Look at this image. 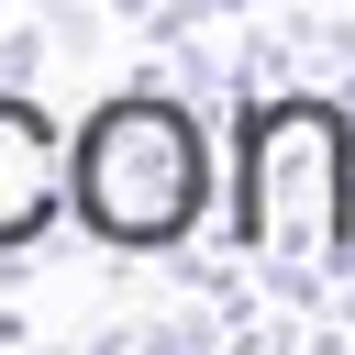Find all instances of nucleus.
Instances as JSON below:
<instances>
[{"instance_id": "nucleus-1", "label": "nucleus", "mask_w": 355, "mask_h": 355, "mask_svg": "<svg viewBox=\"0 0 355 355\" xmlns=\"http://www.w3.org/2000/svg\"><path fill=\"white\" fill-rule=\"evenodd\" d=\"M233 244L266 266H355V111L322 89H266L233 111Z\"/></svg>"}, {"instance_id": "nucleus-2", "label": "nucleus", "mask_w": 355, "mask_h": 355, "mask_svg": "<svg viewBox=\"0 0 355 355\" xmlns=\"http://www.w3.org/2000/svg\"><path fill=\"white\" fill-rule=\"evenodd\" d=\"M222 166L189 100L166 89H111L78 133H67V211L89 222V244L111 255H178L211 211Z\"/></svg>"}, {"instance_id": "nucleus-3", "label": "nucleus", "mask_w": 355, "mask_h": 355, "mask_svg": "<svg viewBox=\"0 0 355 355\" xmlns=\"http://www.w3.org/2000/svg\"><path fill=\"white\" fill-rule=\"evenodd\" d=\"M55 222H67V133L44 100L0 89V255L44 244Z\"/></svg>"}]
</instances>
